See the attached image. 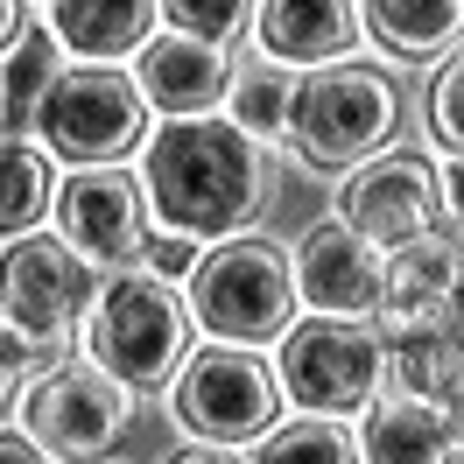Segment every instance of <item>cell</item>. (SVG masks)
<instances>
[{
	"label": "cell",
	"mask_w": 464,
	"mask_h": 464,
	"mask_svg": "<svg viewBox=\"0 0 464 464\" xmlns=\"http://www.w3.org/2000/svg\"><path fill=\"white\" fill-rule=\"evenodd\" d=\"M141 190L162 232L183 239H246L254 211L267 204L261 141L232 120H169L141 148Z\"/></svg>",
	"instance_id": "1"
},
{
	"label": "cell",
	"mask_w": 464,
	"mask_h": 464,
	"mask_svg": "<svg viewBox=\"0 0 464 464\" xmlns=\"http://www.w3.org/2000/svg\"><path fill=\"white\" fill-rule=\"evenodd\" d=\"M295 317V261L275 239H226L190 275V324L211 345H261L289 338Z\"/></svg>",
	"instance_id": "2"
},
{
	"label": "cell",
	"mask_w": 464,
	"mask_h": 464,
	"mask_svg": "<svg viewBox=\"0 0 464 464\" xmlns=\"http://www.w3.org/2000/svg\"><path fill=\"white\" fill-rule=\"evenodd\" d=\"M394 120H401V92L380 63H331L295 92L289 148L317 169H366L394 141Z\"/></svg>",
	"instance_id": "3"
},
{
	"label": "cell",
	"mask_w": 464,
	"mask_h": 464,
	"mask_svg": "<svg viewBox=\"0 0 464 464\" xmlns=\"http://www.w3.org/2000/svg\"><path fill=\"white\" fill-rule=\"evenodd\" d=\"M85 345H92V366H106V373L127 387V394H141V387H162V380L183 373V359H190V317H183V303L162 275H113L106 295H99V310L85 324Z\"/></svg>",
	"instance_id": "4"
},
{
	"label": "cell",
	"mask_w": 464,
	"mask_h": 464,
	"mask_svg": "<svg viewBox=\"0 0 464 464\" xmlns=\"http://www.w3.org/2000/svg\"><path fill=\"white\" fill-rule=\"evenodd\" d=\"M380 373H387V345L380 331L345 317H303L289 324V338L275 352V387L282 401H295L303 415H352L380 394Z\"/></svg>",
	"instance_id": "5"
},
{
	"label": "cell",
	"mask_w": 464,
	"mask_h": 464,
	"mask_svg": "<svg viewBox=\"0 0 464 464\" xmlns=\"http://www.w3.org/2000/svg\"><path fill=\"white\" fill-rule=\"evenodd\" d=\"M275 401L282 387L246 345H198L183 359V373L169 380V415L198 443H254L275 436Z\"/></svg>",
	"instance_id": "6"
},
{
	"label": "cell",
	"mask_w": 464,
	"mask_h": 464,
	"mask_svg": "<svg viewBox=\"0 0 464 464\" xmlns=\"http://www.w3.org/2000/svg\"><path fill=\"white\" fill-rule=\"evenodd\" d=\"M35 134L71 169H113V155H127L134 141L148 148V99L134 78H120L106 63H78L57 78Z\"/></svg>",
	"instance_id": "7"
},
{
	"label": "cell",
	"mask_w": 464,
	"mask_h": 464,
	"mask_svg": "<svg viewBox=\"0 0 464 464\" xmlns=\"http://www.w3.org/2000/svg\"><path fill=\"white\" fill-rule=\"evenodd\" d=\"M22 422H29V436L50 458L99 464V458H113L127 443V430H134V394L106 366H57V373H43L29 387Z\"/></svg>",
	"instance_id": "8"
},
{
	"label": "cell",
	"mask_w": 464,
	"mask_h": 464,
	"mask_svg": "<svg viewBox=\"0 0 464 464\" xmlns=\"http://www.w3.org/2000/svg\"><path fill=\"white\" fill-rule=\"evenodd\" d=\"M99 282H92V261L63 239H14L7 246V331L22 345H57L63 331L78 324V310H99Z\"/></svg>",
	"instance_id": "9"
},
{
	"label": "cell",
	"mask_w": 464,
	"mask_h": 464,
	"mask_svg": "<svg viewBox=\"0 0 464 464\" xmlns=\"http://www.w3.org/2000/svg\"><path fill=\"white\" fill-rule=\"evenodd\" d=\"M148 190L127 169H78L57 190L63 246H78L92 267H127L148 254Z\"/></svg>",
	"instance_id": "10"
},
{
	"label": "cell",
	"mask_w": 464,
	"mask_h": 464,
	"mask_svg": "<svg viewBox=\"0 0 464 464\" xmlns=\"http://www.w3.org/2000/svg\"><path fill=\"white\" fill-rule=\"evenodd\" d=\"M295 295L317 310V317H345V324H366L387 310V261L359 239L352 226L324 218L295 239Z\"/></svg>",
	"instance_id": "11"
},
{
	"label": "cell",
	"mask_w": 464,
	"mask_h": 464,
	"mask_svg": "<svg viewBox=\"0 0 464 464\" xmlns=\"http://www.w3.org/2000/svg\"><path fill=\"white\" fill-rule=\"evenodd\" d=\"M436 169L415 162V155H380L366 169H352L338 183V226H352L366 246H408L436 232Z\"/></svg>",
	"instance_id": "12"
},
{
	"label": "cell",
	"mask_w": 464,
	"mask_h": 464,
	"mask_svg": "<svg viewBox=\"0 0 464 464\" xmlns=\"http://www.w3.org/2000/svg\"><path fill=\"white\" fill-rule=\"evenodd\" d=\"M380 324V345L394 359V380H401V394L430 408H464V317L458 310H443V317H373Z\"/></svg>",
	"instance_id": "13"
},
{
	"label": "cell",
	"mask_w": 464,
	"mask_h": 464,
	"mask_svg": "<svg viewBox=\"0 0 464 464\" xmlns=\"http://www.w3.org/2000/svg\"><path fill=\"white\" fill-rule=\"evenodd\" d=\"M134 85L155 113L169 120H211L218 99H232V71H226V50H204L190 35H155L141 50V71H134Z\"/></svg>",
	"instance_id": "14"
},
{
	"label": "cell",
	"mask_w": 464,
	"mask_h": 464,
	"mask_svg": "<svg viewBox=\"0 0 464 464\" xmlns=\"http://www.w3.org/2000/svg\"><path fill=\"white\" fill-rule=\"evenodd\" d=\"M359 458L366 464H464V430L450 408L401 394V401H380L359 422Z\"/></svg>",
	"instance_id": "15"
},
{
	"label": "cell",
	"mask_w": 464,
	"mask_h": 464,
	"mask_svg": "<svg viewBox=\"0 0 464 464\" xmlns=\"http://www.w3.org/2000/svg\"><path fill=\"white\" fill-rule=\"evenodd\" d=\"M366 29V14L345 7V0H275L254 14V35L275 63H317V57H338L352 50Z\"/></svg>",
	"instance_id": "16"
},
{
	"label": "cell",
	"mask_w": 464,
	"mask_h": 464,
	"mask_svg": "<svg viewBox=\"0 0 464 464\" xmlns=\"http://www.w3.org/2000/svg\"><path fill=\"white\" fill-rule=\"evenodd\" d=\"M458 282H464V246L450 232H422V239H408L394 246V261H387V310L380 317H443L450 303H458Z\"/></svg>",
	"instance_id": "17"
},
{
	"label": "cell",
	"mask_w": 464,
	"mask_h": 464,
	"mask_svg": "<svg viewBox=\"0 0 464 464\" xmlns=\"http://www.w3.org/2000/svg\"><path fill=\"white\" fill-rule=\"evenodd\" d=\"M43 22L57 35L63 50H78V57L106 63V57H134L155 43V22H162V7H141V0H57V7H43Z\"/></svg>",
	"instance_id": "18"
},
{
	"label": "cell",
	"mask_w": 464,
	"mask_h": 464,
	"mask_svg": "<svg viewBox=\"0 0 464 464\" xmlns=\"http://www.w3.org/2000/svg\"><path fill=\"white\" fill-rule=\"evenodd\" d=\"M359 14H366V35L380 50H394V57H436V50H450L464 35V0H422V7H408V0H366Z\"/></svg>",
	"instance_id": "19"
},
{
	"label": "cell",
	"mask_w": 464,
	"mask_h": 464,
	"mask_svg": "<svg viewBox=\"0 0 464 464\" xmlns=\"http://www.w3.org/2000/svg\"><path fill=\"white\" fill-rule=\"evenodd\" d=\"M57 35L22 22V29L7 35V141H22L35 134V120L50 106V92H57Z\"/></svg>",
	"instance_id": "20"
},
{
	"label": "cell",
	"mask_w": 464,
	"mask_h": 464,
	"mask_svg": "<svg viewBox=\"0 0 464 464\" xmlns=\"http://www.w3.org/2000/svg\"><path fill=\"white\" fill-rule=\"evenodd\" d=\"M295 92H303V78H289L282 63H254V71H239L232 78V127L239 134H254V141H289V113H295Z\"/></svg>",
	"instance_id": "21"
},
{
	"label": "cell",
	"mask_w": 464,
	"mask_h": 464,
	"mask_svg": "<svg viewBox=\"0 0 464 464\" xmlns=\"http://www.w3.org/2000/svg\"><path fill=\"white\" fill-rule=\"evenodd\" d=\"M0 176H7L0 226H7V246H14V239H29V232L43 226V211H50V162H43V148L7 141V155H0Z\"/></svg>",
	"instance_id": "22"
},
{
	"label": "cell",
	"mask_w": 464,
	"mask_h": 464,
	"mask_svg": "<svg viewBox=\"0 0 464 464\" xmlns=\"http://www.w3.org/2000/svg\"><path fill=\"white\" fill-rule=\"evenodd\" d=\"M254 464H359V443H352L338 422H324V415H303V422H289V430L267 436Z\"/></svg>",
	"instance_id": "23"
},
{
	"label": "cell",
	"mask_w": 464,
	"mask_h": 464,
	"mask_svg": "<svg viewBox=\"0 0 464 464\" xmlns=\"http://www.w3.org/2000/svg\"><path fill=\"white\" fill-rule=\"evenodd\" d=\"M254 14H261V7H239V0H218V7H190V0H176V7H162V22H169L176 35L204 43V50H226Z\"/></svg>",
	"instance_id": "24"
},
{
	"label": "cell",
	"mask_w": 464,
	"mask_h": 464,
	"mask_svg": "<svg viewBox=\"0 0 464 464\" xmlns=\"http://www.w3.org/2000/svg\"><path fill=\"white\" fill-rule=\"evenodd\" d=\"M430 127H436V141L450 148V155H464V43L430 78Z\"/></svg>",
	"instance_id": "25"
},
{
	"label": "cell",
	"mask_w": 464,
	"mask_h": 464,
	"mask_svg": "<svg viewBox=\"0 0 464 464\" xmlns=\"http://www.w3.org/2000/svg\"><path fill=\"white\" fill-rule=\"evenodd\" d=\"M198 239H183V232H155L148 239V275H162V282H183V275H198Z\"/></svg>",
	"instance_id": "26"
},
{
	"label": "cell",
	"mask_w": 464,
	"mask_h": 464,
	"mask_svg": "<svg viewBox=\"0 0 464 464\" xmlns=\"http://www.w3.org/2000/svg\"><path fill=\"white\" fill-rule=\"evenodd\" d=\"M436 198H443V211L464 226V155H450V162L436 169Z\"/></svg>",
	"instance_id": "27"
},
{
	"label": "cell",
	"mask_w": 464,
	"mask_h": 464,
	"mask_svg": "<svg viewBox=\"0 0 464 464\" xmlns=\"http://www.w3.org/2000/svg\"><path fill=\"white\" fill-rule=\"evenodd\" d=\"M0 464H50V450L35 443V436H22V430H7L0 436Z\"/></svg>",
	"instance_id": "28"
},
{
	"label": "cell",
	"mask_w": 464,
	"mask_h": 464,
	"mask_svg": "<svg viewBox=\"0 0 464 464\" xmlns=\"http://www.w3.org/2000/svg\"><path fill=\"white\" fill-rule=\"evenodd\" d=\"M169 464H246V458H232L226 443H183Z\"/></svg>",
	"instance_id": "29"
},
{
	"label": "cell",
	"mask_w": 464,
	"mask_h": 464,
	"mask_svg": "<svg viewBox=\"0 0 464 464\" xmlns=\"http://www.w3.org/2000/svg\"><path fill=\"white\" fill-rule=\"evenodd\" d=\"M450 310H458V317H464V282H458V303H450Z\"/></svg>",
	"instance_id": "30"
}]
</instances>
